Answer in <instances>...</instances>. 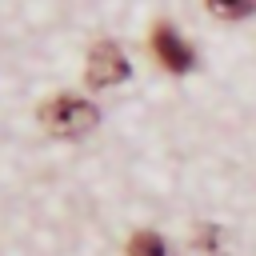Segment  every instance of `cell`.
<instances>
[{
	"mask_svg": "<svg viewBox=\"0 0 256 256\" xmlns=\"http://www.w3.org/2000/svg\"><path fill=\"white\" fill-rule=\"evenodd\" d=\"M84 76H88L92 88H112V84H120V80L132 76V64L124 60V52L116 44H96L88 52V72Z\"/></svg>",
	"mask_w": 256,
	"mask_h": 256,
	"instance_id": "obj_3",
	"label": "cell"
},
{
	"mask_svg": "<svg viewBox=\"0 0 256 256\" xmlns=\"http://www.w3.org/2000/svg\"><path fill=\"white\" fill-rule=\"evenodd\" d=\"M128 256H168V244L156 236V232H136L132 240H128Z\"/></svg>",
	"mask_w": 256,
	"mask_h": 256,
	"instance_id": "obj_4",
	"label": "cell"
},
{
	"mask_svg": "<svg viewBox=\"0 0 256 256\" xmlns=\"http://www.w3.org/2000/svg\"><path fill=\"white\" fill-rule=\"evenodd\" d=\"M208 12L224 16V20H240V16L256 12V0H208Z\"/></svg>",
	"mask_w": 256,
	"mask_h": 256,
	"instance_id": "obj_5",
	"label": "cell"
},
{
	"mask_svg": "<svg viewBox=\"0 0 256 256\" xmlns=\"http://www.w3.org/2000/svg\"><path fill=\"white\" fill-rule=\"evenodd\" d=\"M220 236H224V232H220L216 224H204V228H200V236H196V248H204V252H216Z\"/></svg>",
	"mask_w": 256,
	"mask_h": 256,
	"instance_id": "obj_6",
	"label": "cell"
},
{
	"mask_svg": "<svg viewBox=\"0 0 256 256\" xmlns=\"http://www.w3.org/2000/svg\"><path fill=\"white\" fill-rule=\"evenodd\" d=\"M96 120H100V112L84 96H52L40 108V124L52 136H84L96 128Z\"/></svg>",
	"mask_w": 256,
	"mask_h": 256,
	"instance_id": "obj_1",
	"label": "cell"
},
{
	"mask_svg": "<svg viewBox=\"0 0 256 256\" xmlns=\"http://www.w3.org/2000/svg\"><path fill=\"white\" fill-rule=\"evenodd\" d=\"M152 56H156L172 76H184V72H192V64H196L192 48L184 44V36H180L172 24H156V28H152Z\"/></svg>",
	"mask_w": 256,
	"mask_h": 256,
	"instance_id": "obj_2",
	"label": "cell"
}]
</instances>
